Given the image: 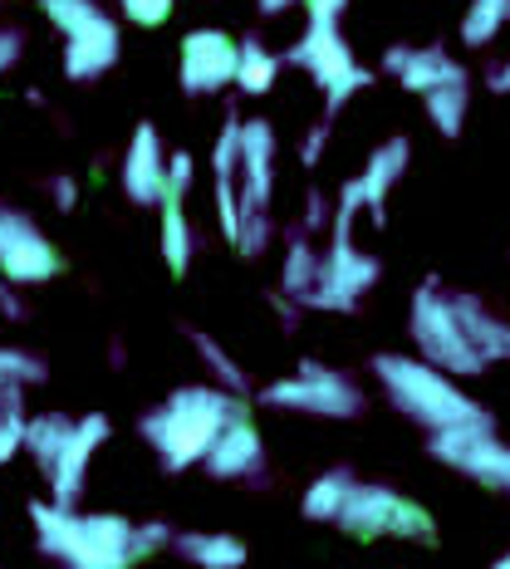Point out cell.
Listing matches in <instances>:
<instances>
[{
	"instance_id": "1",
	"label": "cell",
	"mask_w": 510,
	"mask_h": 569,
	"mask_svg": "<svg viewBox=\"0 0 510 569\" xmlns=\"http://www.w3.org/2000/svg\"><path fill=\"white\" fill-rule=\"evenodd\" d=\"M231 412H241L236 393L192 383V388H177L162 408H152L148 418H142V437H148V447L158 452L162 471H187L192 461L207 457V447L217 442V432L231 422Z\"/></svg>"
},
{
	"instance_id": "2",
	"label": "cell",
	"mask_w": 510,
	"mask_h": 569,
	"mask_svg": "<svg viewBox=\"0 0 510 569\" xmlns=\"http://www.w3.org/2000/svg\"><path fill=\"white\" fill-rule=\"evenodd\" d=\"M373 373H378V383L388 388V402H393L402 418L422 422L427 432H437V427H452V422L486 418L477 402H471V398L452 383V373L432 369L427 359L378 353V359H373Z\"/></svg>"
},
{
	"instance_id": "3",
	"label": "cell",
	"mask_w": 510,
	"mask_h": 569,
	"mask_svg": "<svg viewBox=\"0 0 510 569\" xmlns=\"http://www.w3.org/2000/svg\"><path fill=\"white\" fill-rule=\"evenodd\" d=\"M40 6L64 34V79L89 84L118 64V26L99 10V0H40Z\"/></svg>"
},
{
	"instance_id": "4",
	"label": "cell",
	"mask_w": 510,
	"mask_h": 569,
	"mask_svg": "<svg viewBox=\"0 0 510 569\" xmlns=\"http://www.w3.org/2000/svg\"><path fill=\"white\" fill-rule=\"evenodd\" d=\"M412 343H418V353L432 369L452 378H471L486 369V359L477 353V343L467 339V329H461V319L452 310V295L437 290V280L418 284V295H412Z\"/></svg>"
},
{
	"instance_id": "5",
	"label": "cell",
	"mask_w": 510,
	"mask_h": 569,
	"mask_svg": "<svg viewBox=\"0 0 510 569\" xmlns=\"http://www.w3.org/2000/svg\"><path fill=\"white\" fill-rule=\"evenodd\" d=\"M290 64H300L304 74L314 79L319 89H324V103H329V113L343 109V103L353 99L359 89H369L373 84V74L353 59L349 50V40L339 34L334 20H310V30L300 34V40L290 44Z\"/></svg>"
},
{
	"instance_id": "6",
	"label": "cell",
	"mask_w": 510,
	"mask_h": 569,
	"mask_svg": "<svg viewBox=\"0 0 510 569\" xmlns=\"http://www.w3.org/2000/svg\"><path fill=\"white\" fill-rule=\"evenodd\" d=\"M339 526L349 530L353 540H378V536H398V540H437L432 511L408 496L388 491V486H349L339 506Z\"/></svg>"
},
{
	"instance_id": "7",
	"label": "cell",
	"mask_w": 510,
	"mask_h": 569,
	"mask_svg": "<svg viewBox=\"0 0 510 569\" xmlns=\"http://www.w3.org/2000/svg\"><path fill=\"white\" fill-rule=\"evenodd\" d=\"M432 457L447 461V467L467 471L471 481L496 486V491L510 496V447L491 432V418H471V422H452L432 432Z\"/></svg>"
},
{
	"instance_id": "8",
	"label": "cell",
	"mask_w": 510,
	"mask_h": 569,
	"mask_svg": "<svg viewBox=\"0 0 510 569\" xmlns=\"http://www.w3.org/2000/svg\"><path fill=\"white\" fill-rule=\"evenodd\" d=\"M260 402L284 408V412H310V418H359L363 412L359 383L324 369V363H300V373L270 383L266 393H260Z\"/></svg>"
},
{
	"instance_id": "9",
	"label": "cell",
	"mask_w": 510,
	"mask_h": 569,
	"mask_svg": "<svg viewBox=\"0 0 510 569\" xmlns=\"http://www.w3.org/2000/svg\"><path fill=\"white\" fill-rule=\"evenodd\" d=\"M373 284H378V260L369 251H359L353 241H334L319 256V280L304 295V305L310 310H329V315H349Z\"/></svg>"
},
{
	"instance_id": "10",
	"label": "cell",
	"mask_w": 510,
	"mask_h": 569,
	"mask_svg": "<svg viewBox=\"0 0 510 569\" xmlns=\"http://www.w3.org/2000/svg\"><path fill=\"white\" fill-rule=\"evenodd\" d=\"M59 266H64V256L44 241V231L26 211L0 207V276L10 284H44L59 276Z\"/></svg>"
},
{
	"instance_id": "11",
	"label": "cell",
	"mask_w": 510,
	"mask_h": 569,
	"mask_svg": "<svg viewBox=\"0 0 510 569\" xmlns=\"http://www.w3.org/2000/svg\"><path fill=\"white\" fill-rule=\"evenodd\" d=\"M236 54L241 44L227 30H192L182 40V93L207 99L236 84Z\"/></svg>"
},
{
	"instance_id": "12",
	"label": "cell",
	"mask_w": 510,
	"mask_h": 569,
	"mask_svg": "<svg viewBox=\"0 0 510 569\" xmlns=\"http://www.w3.org/2000/svg\"><path fill=\"white\" fill-rule=\"evenodd\" d=\"M103 442H109V418H103V412H84V418L69 427L64 452H59L54 467H50V491H54L59 506H74L79 496H84L89 461H93V452H99Z\"/></svg>"
},
{
	"instance_id": "13",
	"label": "cell",
	"mask_w": 510,
	"mask_h": 569,
	"mask_svg": "<svg viewBox=\"0 0 510 569\" xmlns=\"http://www.w3.org/2000/svg\"><path fill=\"white\" fill-rule=\"evenodd\" d=\"M241 211H270V187H276V128L266 118L241 123Z\"/></svg>"
},
{
	"instance_id": "14",
	"label": "cell",
	"mask_w": 510,
	"mask_h": 569,
	"mask_svg": "<svg viewBox=\"0 0 510 569\" xmlns=\"http://www.w3.org/2000/svg\"><path fill=\"white\" fill-rule=\"evenodd\" d=\"M123 192L138 207H158L168 201V158H162V138L152 123L133 128V142L123 152Z\"/></svg>"
},
{
	"instance_id": "15",
	"label": "cell",
	"mask_w": 510,
	"mask_h": 569,
	"mask_svg": "<svg viewBox=\"0 0 510 569\" xmlns=\"http://www.w3.org/2000/svg\"><path fill=\"white\" fill-rule=\"evenodd\" d=\"M74 569H123L133 565V526L123 516H79Z\"/></svg>"
},
{
	"instance_id": "16",
	"label": "cell",
	"mask_w": 510,
	"mask_h": 569,
	"mask_svg": "<svg viewBox=\"0 0 510 569\" xmlns=\"http://www.w3.org/2000/svg\"><path fill=\"white\" fill-rule=\"evenodd\" d=\"M260 457H266V442H260V432H256V422L246 418V408L241 412H231V422L217 432V442L207 447V471L217 481H236V477H251V471L260 467Z\"/></svg>"
},
{
	"instance_id": "17",
	"label": "cell",
	"mask_w": 510,
	"mask_h": 569,
	"mask_svg": "<svg viewBox=\"0 0 510 569\" xmlns=\"http://www.w3.org/2000/svg\"><path fill=\"white\" fill-rule=\"evenodd\" d=\"M408 152H412V142H408V138H388L383 148H378L373 158H369V168H363L359 187H363V207L373 211V221H383L388 197H393L398 177L408 172Z\"/></svg>"
},
{
	"instance_id": "18",
	"label": "cell",
	"mask_w": 510,
	"mask_h": 569,
	"mask_svg": "<svg viewBox=\"0 0 510 569\" xmlns=\"http://www.w3.org/2000/svg\"><path fill=\"white\" fill-rule=\"evenodd\" d=\"M452 310H457L461 329H467V339L477 343V353L486 363L510 359V325H501L496 315H486V305L477 300V295H452Z\"/></svg>"
},
{
	"instance_id": "19",
	"label": "cell",
	"mask_w": 510,
	"mask_h": 569,
	"mask_svg": "<svg viewBox=\"0 0 510 569\" xmlns=\"http://www.w3.org/2000/svg\"><path fill=\"white\" fill-rule=\"evenodd\" d=\"M447 79H471V74L447 50H437V44H427V50H412L408 64L398 69V84L412 89V93H427V89L447 84Z\"/></svg>"
},
{
	"instance_id": "20",
	"label": "cell",
	"mask_w": 510,
	"mask_h": 569,
	"mask_svg": "<svg viewBox=\"0 0 510 569\" xmlns=\"http://www.w3.org/2000/svg\"><path fill=\"white\" fill-rule=\"evenodd\" d=\"M69 427H74V418H64V412H40V418H26V452L34 457V467H40L44 477H50L54 457L64 452Z\"/></svg>"
},
{
	"instance_id": "21",
	"label": "cell",
	"mask_w": 510,
	"mask_h": 569,
	"mask_svg": "<svg viewBox=\"0 0 510 569\" xmlns=\"http://www.w3.org/2000/svg\"><path fill=\"white\" fill-rule=\"evenodd\" d=\"M427 118H432V128L442 138H457L461 123H467V103H471V84L467 79H447V84L427 89Z\"/></svg>"
},
{
	"instance_id": "22",
	"label": "cell",
	"mask_w": 510,
	"mask_h": 569,
	"mask_svg": "<svg viewBox=\"0 0 510 569\" xmlns=\"http://www.w3.org/2000/svg\"><path fill=\"white\" fill-rule=\"evenodd\" d=\"M280 79V54H270L256 34L241 40V54H236V89L241 93H270Z\"/></svg>"
},
{
	"instance_id": "23",
	"label": "cell",
	"mask_w": 510,
	"mask_h": 569,
	"mask_svg": "<svg viewBox=\"0 0 510 569\" xmlns=\"http://www.w3.org/2000/svg\"><path fill=\"white\" fill-rule=\"evenodd\" d=\"M172 545L201 569H241L246 545L236 536H172Z\"/></svg>"
},
{
	"instance_id": "24",
	"label": "cell",
	"mask_w": 510,
	"mask_h": 569,
	"mask_svg": "<svg viewBox=\"0 0 510 569\" xmlns=\"http://www.w3.org/2000/svg\"><path fill=\"white\" fill-rule=\"evenodd\" d=\"M162 260H168L172 276H187V266H192V227H187L177 197L162 201Z\"/></svg>"
},
{
	"instance_id": "25",
	"label": "cell",
	"mask_w": 510,
	"mask_h": 569,
	"mask_svg": "<svg viewBox=\"0 0 510 569\" xmlns=\"http://www.w3.org/2000/svg\"><path fill=\"white\" fill-rule=\"evenodd\" d=\"M319 280V251L304 236H294L290 251H284V266H280V290L290 295V300H304V295L314 290Z\"/></svg>"
},
{
	"instance_id": "26",
	"label": "cell",
	"mask_w": 510,
	"mask_h": 569,
	"mask_svg": "<svg viewBox=\"0 0 510 569\" xmlns=\"http://www.w3.org/2000/svg\"><path fill=\"white\" fill-rule=\"evenodd\" d=\"M506 20H510V0H471L467 16H461V44L481 50L506 30Z\"/></svg>"
},
{
	"instance_id": "27",
	"label": "cell",
	"mask_w": 510,
	"mask_h": 569,
	"mask_svg": "<svg viewBox=\"0 0 510 569\" xmlns=\"http://www.w3.org/2000/svg\"><path fill=\"white\" fill-rule=\"evenodd\" d=\"M349 486H353V477L349 471H324L310 491H304V501H300V511H304V520H334L339 516V506H343V496H349Z\"/></svg>"
},
{
	"instance_id": "28",
	"label": "cell",
	"mask_w": 510,
	"mask_h": 569,
	"mask_svg": "<svg viewBox=\"0 0 510 569\" xmlns=\"http://www.w3.org/2000/svg\"><path fill=\"white\" fill-rule=\"evenodd\" d=\"M20 383L0 388V467L16 452H26V408H20Z\"/></svg>"
},
{
	"instance_id": "29",
	"label": "cell",
	"mask_w": 510,
	"mask_h": 569,
	"mask_svg": "<svg viewBox=\"0 0 510 569\" xmlns=\"http://www.w3.org/2000/svg\"><path fill=\"white\" fill-rule=\"evenodd\" d=\"M192 343H197L201 363H207V369L221 378V388H227V393H251V378H246V369L231 359L227 349H221L217 339H211V335H192Z\"/></svg>"
},
{
	"instance_id": "30",
	"label": "cell",
	"mask_w": 510,
	"mask_h": 569,
	"mask_svg": "<svg viewBox=\"0 0 510 569\" xmlns=\"http://www.w3.org/2000/svg\"><path fill=\"white\" fill-rule=\"evenodd\" d=\"M211 168H217V177H236V168H241V113H227V123H221Z\"/></svg>"
},
{
	"instance_id": "31",
	"label": "cell",
	"mask_w": 510,
	"mask_h": 569,
	"mask_svg": "<svg viewBox=\"0 0 510 569\" xmlns=\"http://www.w3.org/2000/svg\"><path fill=\"white\" fill-rule=\"evenodd\" d=\"M44 378V363L34 359V353H26V349H0V388L6 383H40Z\"/></svg>"
},
{
	"instance_id": "32",
	"label": "cell",
	"mask_w": 510,
	"mask_h": 569,
	"mask_svg": "<svg viewBox=\"0 0 510 569\" xmlns=\"http://www.w3.org/2000/svg\"><path fill=\"white\" fill-rule=\"evenodd\" d=\"M217 217H221V236L236 246V236H241V192H236L231 177H217Z\"/></svg>"
},
{
	"instance_id": "33",
	"label": "cell",
	"mask_w": 510,
	"mask_h": 569,
	"mask_svg": "<svg viewBox=\"0 0 510 569\" xmlns=\"http://www.w3.org/2000/svg\"><path fill=\"white\" fill-rule=\"evenodd\" d=\"M172 10H177V0H123V16L133 20V26H142V30L168 26Z\"/></svg>"
},
{
	"instance_id": "34",
	"label": "cell",
	"mask_w": 510,
	"mask_h": 569,
	"mask_svg": "<svg viewBox=\"0 0 510 569\" xmlns=\"http://www.w3.org/2000/svg\"><path fill=\"white\" fill-rule=\"evenodd\" d=\"M266 246H270L266 211H241V236H236V251H241V256H260Z\"/></svg>"
},
{
	"instance_id": "35",
	"label": "cell",
	"mask_w": 510,
	"mask_h": 569,
	"mask_svg": "<svg viewBox=\"0 0 510 569\" xmlns=\"http://www.w3.org/2000/svg\"><path fill=\"white\" fill-rule=\"evenodd\" d=\"M162 545H172V530L162 520H148V526H133V560H148Z\"/></svg>"
},
{
	"instance_id": "36",
	"label": "cell",
	"mask_w": 510,
	"mask_h": 569,
	"mask_svg": "<svg viewBox=\"0 0 510 569\" xmlns=\"http://www.w3.org/2000/svg\"><path fill=\"white\" fill-rule=\"evenodd\" d=\"M192 152H172L168 158V197H177L182 201L187 197V187H192Z\"/></svg>"
},
{
	"instance_id": "37",
	"label": "cell",
	"mask_w": 510,
	"mask_h": 569,
	"mask_svg": "<svg viewBox=\"0 0 510 569\" xmlns=\"http://www.w3.org/2000/svg\"><path fill=\"white\" fill-rule=\"evenodd\" d=\"M329 217H334V211H329V197L310 192V201H304V221H300V227H304V231H324V227H329Z\"/></svg>"
},
{
	"instance_id": "38",
	"label": "cell",
	"mask_w": 510,
	"mask_h": 569,
	"mask_svg": "<svg viewBox=\"0 0 510 569\" xmlns=\"http://www.w3.org/2000/svg\"><path fill=\"white\" fill-rule=\"evenodd\" d=\"M20 54H26V40H20V30H0V74H6V69H16Z\"/></svg>"
},
{
	"instance_id": "39",
	"label": "cell",
	"mask_w": 510,
	"mask_h": 569,
	"mask_svg": "<svg viewBox=\"0 0 510 569\" xmlns=\"http://www.w3.org/2000/svg\"><path fill=\"white\" fill-rule=\"evenodd\" d=\"M50 192H54V207L59 211H74L79 207V182H74V177H54Z\"/></svg>"
},
{
	"instance_id": "40",
	"label": "cell",
	"mask_w": 510,
	"mask_h": 569,
	"mask_svg": "<svg viewBox=\"0 0 510 569\" xmlns=\"http://www.w3.org/2000/svg\"><path fill=\"white\" fill-rule=\"evenodd\" d=\"M324 142H329V123H319L314 133L304 138V148H300V162H304V168H314V162H319V152H324Z\"/></svg>"
},
{
	"instance_id": "41",
	"label": "cell",
	"mask_w": 510,
	"mask_h": 569,
	"mask_svg": "<svg viewBox=\"0 0 510 569\" xmlns=\"http://www.w3.org/2000/svg\"><path fill=\"white\" fill-rule=\"evenodd\" d=\"M300 6L310 10V20H339L349 0H300Z\"/></svg>"
},
{
	"instance_id": "42",
	"label": "cell",
	"mask_w": 510,
	"mask_h": 569,
	"mask_svg": "<svg viewBox=\"0 0 510 569\" xmlns=\"http://www.w3.org/2000/svg\"><path fill=\"white\" fill-rule=\"evenodd\" d=\"M0 315H6V319H26V305H20V295H16V284H10V280H0Z\"/></svg>"
},
{
	"instance_id": "43",
	"label": "cell",
	"mask_w": 510,
	"mask_h": 569,
	"mask_svg": "<svg viewBox=\"0 0 510 569\" xmlns=\"http://www.w3.org/2000/svg\"><path fill=\"white\" fill-rule=\"evenodd\" d=\"M486 84H491V93H510V59H506V64H496L491 74H486Z\"/></svg>"
},
{
	"instance_id": "44",
	"label": "cell",
	"mask_w": 510,
	"mask_h": 569,
	"mask_svg": "<svg viewBox=\"0 0 510 569\" xmlns=\"http://www.w3.org/2000/svg\"><path fill=\"white\" fill-rule=\"evenodd\" d=\"M408 54H412V50H402V44H393V50L383 54V69H388V74H398V69L408 64Z\"/></svg>"
},
{
	"instance_id": "45",
	"label": "cell",
	"mask_w": 510,
	"mask_h": 569,
	"mask_svg": "<svg viewBox=\"0 0 510 569\" xmlns=\"http://www.w3.org/2000/svg\"><path fill=\"white\" fill-rule=\"evenodd\" d=\"M260 6V16H284L290 6H300V0H256Z\"/></svg>"
},
{
	"instance_id": "46",
	"label": "cell",
	"mask_w": 510,
	"mask_h": 569,
	"mask_svg": "<svg viewBox=\"0 0 510 569\" xmlns=\"http://www.w3.org/2000/svg\"><path fill=\"white\" fill-rule=\"evenodd\" d=\"M496 565H501V569H510V555H501V560H496Z\"/></svg>"
}]
</instances>
